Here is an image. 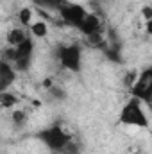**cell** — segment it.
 Wrapping results in <instances>:
<instances>
[{"label":"cell","mask_w":152,"mask_h":154,"mask_svg":"<svg viewBox=\"0 0 152 154\" xmlns=\"http://www.w3.org/2000/svg\"><path fill=\"white\" fill-rule=\"evenodd\" d=\"M32 52H34V41L29 36V38L25 39L22 45H18V47H7L4 50V59L9 61L16 68V72H25L31 66Z\"/></svg>","instance_id":"1"},{"label":"cell","mask_w":152,"mask_h":154,"mask_svg":"<svg viewBox=\"0 0 152 154\" xmlns=\"http://www.w3.org/2000/svg\"><path fill=\"white\" fill-rule=\"evenodd\" d=\"M120 124L123 125H132V127H143L147 129L149 127V116L143 109V102L136 97H131L120 109V115H118Z\"/></svg>","instance_id":"2"},{"label":"cell","mask_w":152,"mask_h":154,"mask_svg":"<svg viewBox=\"0 0 152 154\" xmlns=\"http://www.w3.org/2000/svg\"><path fill=\"white\" fill-rule=\"evenodd\" d=\"M38 138L52 151V152H56V154H61L72 142H74V136H72L68 131H65L63 125H59V124H54V125L43 129L38 134Z\"/></svg>","instance_id":"3"},{"label":"cell","mask_w":152,"mask_h":154,"mask_svg":"<svg viewBox=\"0 0 152 154\" xmlns=\"http://www.w3.org/2000/svg\"><path fill=\"white\" fill-rule=\"evenodd\" d=\"M129 91H131V97H136L141 102L152 106V65L140 72L136 81L131 84Z\"/></svg>","instance_id":"4"},{"label":"cell","mask_w":152,"mask_h":154,"mask_svg":"<svg viewBox=\"0 0 152 154\" xmlns=\"http://www.w3.org/2000/svg\"><path fill=\"white\" fill-rule=\"evenodd\" d=\"M57 59L61 66L72 74L81 72L82 68V50L79 45H61L57 47Z\"/></svg>","instance_id":"5"},{"label":"cell","mask_w":152,"mask_h":154,"mask_svg":"<svg viewBox=\"0 0 152 154\" xmlns=\"http://www.w3.org/2000/svg\"><path fill=\"white\" fill-rule=\"evenodd\" d=\"M59 16H61V20L66 23V25H70V27H75V29H81V25L84 23V20H86V16L90 14L81 4H70V2H66L59 11Z\"/></svg>","instance_id":"6"},{"label":"cell","mask_w":152,"mask_h":154,"mask_svg":"<svg viewBox=\"0 0 152 154\" xmlns=\"http://www.w3.org/2000/svg\"><path fill=\"white\" fill-rule=\"evenodd\" d=\"M16 79V68L9 63V61H2L0 63V93L7 91L11 84H14Z\"/></svg>","instance_id":"7"},{"label":"cell","mask_w":152,"mask_h":154,"mask_svg":"<svg viewBox=\"0 0 152 154\" xmlns=\"http://www.w3.org/2000/svg\"><path fill=\"white\" fill-rule=\"evenodd\" d=\"M27 38H29V34L23 29H11L7 32V36H5V41H7L9 47H18V45H22Z\"/></svg>","instance_id":"8"},{"label":"cell","mask_w":152,"mask_h":154,"mask_svg":"<svg viewBox=\"0 0 152 154\" xmlns=\"http://www.w3.org/2000/svg\"><path fill=\"white\" fill-rule=\"evenodd\" d=\"M29 29H31V34H32L34 38H45V36L48 34V25H47V22H43V20L32 22V25H31Z\"/></svg>","instance_id":"9"},{"label":"cell","mask_w":152,"mask_h":154,"mask_svg":"<svg viewBox=\"0 0 152 154\" xmlns=\"http://www.w3.org/2000/svg\"><path fill=\"white\" fill-rule=\"evenodd\" d=\"M18 104V97L14 93H9V91H2L0 93V106L4 109H14V106Z\"/></svg>","instance_id":"10"},{"label":"cell","mask_w":152,"mask_h":154,"mask_svg":"<svg viewBox=\"0 0 152 154\" xmlns=\"http://www.w3.org/2000/svg\"><path fill=\"white\" fill-rule=\"evenodd\" d=\"M18 20H20V23L23 25V27H31L32 25V9L31 7H22L20 11H18Z\"/></svg>","instance_id":"11"},{"label":"cell","mask_w":152,"mask_h":154,"mask_svg":"<svg viewBox=\"0 0 152 154\" xmlns=\"http://www.w3.org/2000/svg\"><path fill=\"white\" fill-rule=\"evenodd\" d=\"M13 122H14V125L16 127H22L23 124H25V120H27V115H25V111L23 109H13Z\"/></svg>","instance_id":"12"},{"label":"cell","mask_w":152,"mask_h":154,"mask_svg":"<svg viewBox=\"0 0 152 154\" xmlns=\"http://www.w3.org/2000/svg\"><path fill=\"white\" fill-rule=\"evenodd\" d=\"M145 29H147V32L152 36V18L149 20V22H145Z\"/></svg>","instance_id":"13"},{"label":"cell","mask_w":152,"mask_h":154,"mask_svg":"<svg viewBox=\"0 0 152 154\" xmlns=\"http://www.w3.org/2000/svg\"><path fill=\"white\" fill-rule=\"evenodd\" d=\"M99 2H102V0H99Z\"/></svg>","instance_id":"14"}]
</instances>
